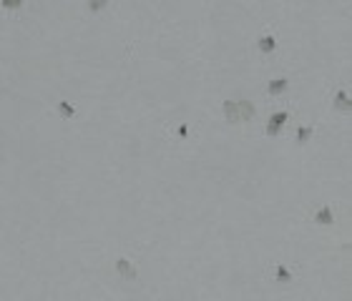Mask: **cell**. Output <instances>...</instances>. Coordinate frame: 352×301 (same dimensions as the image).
<instances>
[{
  "label": "cell",
  "mask_w": 352,
  "mask_h": 301,
  "mask_svg": "<svg viewBox=\"0 0 352 301\" xmlns=\"http://www.w3.org/2000/svg\"><path fill=\"white\" fill-rule=\"evenodd\" d=\"M287 120H289V113L287 111H280V113H274V116H269V120H267V135H280L282 133V126H287Z\"/></svg>",
  "instance_id": "obj_1"
},
{
  "label": "cell",
  "mask_w": 352,
  "mask_h": 301,
  "mask_svg": "<svg viewBox=\"0 0 352 301\" xmlns=\"http://www.w3.org/2000/svg\"><path fill=\"white\" fill-rule=\"evenodd\" d=\"M116 274H119L121 279H128V281H134L136 276H139V271H136V266L134 264H131L128 259H126V256H119V259H116Z\"/></svg>",
  "instance_id": "obj_2"
},
{
  "label": "cell",
  "mask_w": 352,
  "mask_h": 301,
  "mask_svg": "<svg viewBox=\"0 0 352 301\" xmlns=\"http://www.w3.org/2000/svg\"><path fill=\"white\" fill-rule=\"evenodd\" d=\"M237 108H239V123H249L254 116H257V105L252 100H237Z\"/></svg>",
  "instance_id": "obj_3"
},
{
  "label": "cell",
  "mask_w": 352,
  "mask_h": 301,
  "mask_svg": "<svg viewBox=\"0 0 352 301\" xmlns=\"http://www.w3.org/2000/svg\"><path fill=\"white\" fill-rule=\"evenodd\" d=\"M222 111H224L227 123H231V126H237V123H239V108H237V100H224V103H222Z\"/></svg>",
  "instance_id": "obj_4"
},
{
  "label": "cell",
  "mask_w": 352,
  "mask_h": 301,
  "mask_svg": "<svg viewBox=\"0 0 352 301\" xmlns=\"http://www.w3.org/2000/svg\"><path fill=\"white\" fill-rule=\"evenodd\" d=\"M334 111L337 113H350L352 111V100L347 96V90H337L334 93Z\"/></svg>",
  "instance_id": "obj_5"
},
{
  "label": "cell",
  "mask_w": 352,
  "mask_h": 301,
  "mask_svg": "<svg viewBox=\"0 0 352 301\" xmlns=\"http://www.w3.org/2000/svg\"><path fill=\"white\" fill-rule=\"evenodd\" d=\"M315 223H317V226H332V223H334L332 208H327V206L317 208V211H315Z\"/></svg>",
  "instance_id": "obj_6"
},
{
  "label": "cell",
  "mask_w": 352,
  "mask_h": 301,
  "mask_svg": "<svg viewBox=\"0 0 352 301\" xmlns=\"http://www.w3.org/2000/svg\"><path fill=\"white\" fill-rule=\"evenodd\" d=\"M257 48H259V53H274L277 40H274L272 35H262V38L257 40Z\"/></svg>",
  "instance_id": "obj_7"
},
{
  "label": "cell",
  "mask_w": 352,
  "mask_h": 301,
  "mask_svg": "<svg viewBox=\"0 0 352 301\" xmlns=\"http://www.w3.org/2000/svg\"><path fill=\"white\" fill-rule=\"evenodd\" d=\"M287 85H289L287 78H274V81H269L267 90H269L272 96H280V93H284V90H287Z\"/></svg>",
  "instance_id": "obj_8"
},
{
  "label": "cell",
  "mask_w": 352,
  "mask_h": 301,
  "mask_svg": "<svg viewBox=\"0 0 352 301\" xmlns=\"http://www.w3.org/2000/svg\"><path fill=\"white\" fill-rule=\"evenodd\" d=\"M277 284H289L292 281V271L284 266V264H280V266H277Z\"/></svg>",
  "instance_id": "obj_9"
},
{
  "label": "cell",
  "mask_w": 352,
  "mask_h": 301,
  "mask_svg": "<svg viewBox=\"0 0 352 301\" xmlns=\"http://www.w3.org/2000/svg\"><path fill=\"white\" fill-rule=\"evenodd\" d=\"M310 138H312V128H310V126H302V128H297V143H299V146H304Z\"/></svg>",
  "instance_id": "obj_10"
},
{
  "label": "cell",
  "mask_w": 352,
  "mask_h": 301,
  "mask_svg": "<svg viewBox=\"0 0 352 301\" xmlns=\"http://www.w3.org/2000/svg\"><path fill=\"white\" fill-rule=\"evenodd\" d=\"M25 0H0V5H3V10H10V13H16L23 8Z\"/></svg>",
  "instance_id": "obj_11"
},
{
  "label": "cell",
  "mask_w": 352,
  "mask_h": 301,
  "mask_svg": "<svg viewBox=\"0 0 352 301\" xmlns=\"http://www.w3.org/2000/svg\"><path fill=\"white\" fill-rule=\"evenodd\" d=\"M58 113H61L63 118H73V116H76V111H73V105H70V103H66V100L58 103Z\"/></svg>",
  "instance_id": "obj_12"
},
{
  "label": "cell",
  "mask_w": 352,
  "mask_h": 301,
  "mask_svg": "<svg viewBox=\"0 0 352 301\" xmlns=\"http://www.w3.org/2000/svg\"><path fill=\"white\" fill-rule=\"evenodd\" d=\"M88 10L91 13H101V10H106V5H108V0H88Z\"/></svg>",
  "instance_id": "obj_13"
},
{
  "label": "cell",
  "mask_w": 352,
  "mask_h": 301,
  "mask_svg": "<svg viewBox=\"0 0 352 301\" xmlns=\"http://www.w3.org/2000/svg\"><path fill=\"white\" fill-rule=\"evenodd\" d=\"M176 133H179L181 138H186V135H189V126H186V123H181L179 128H176Z\"/></svg>",
  "instance_id": "obj_14"
}]
</instances>
